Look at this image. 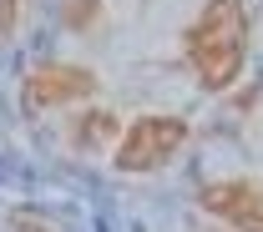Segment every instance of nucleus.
Segmentation results:
<instances>
[{
    "label": "nucleus",
    "mask_w": 263,
    "mask_h": 232,
    "mask_svg": "<svg viewBox=\"0 0 263 232\" xmlns=\"http://www.w3.org/2000/svg\"><path fill=\"white\" fill-rule=\"evenodd\" d=\"M187 61L208 91H228L248 56V5L243 0H208L182 35Z\"/></svg>",
    "instance_id": "nucleus-1"
},
{
    "label": "nucleus",
    "mask_w": 263,
    "mask_h": 232,
    "mask_svg": "<svg viewBox=\"0 0 263 232\" xmlns=\"http://www.w3.org/2000/svg\"><path fill=\"white\" fill-rule=\"evenodd\" d=\"M182 141H187L182 116H137L122 132L117 172H157L162 162H172V152H182Z\"/></svg>",
    "instance_id": "nucleus-2"
},
{
    "label": "nucleus",
    "mask_w": 263,
    "mask_h": 232,
    "mask_svg": "<svg viewBox=\"0 0 263 232\" xmlns=\"http://www.w3.org/2000/svg\"><path fill=\"white\" fill-rule=\"evenodd\" d=\"M97 91V76L81 66H41L26 76V91H21V101H26V111L31 116H41V111H56V106H66V101H81Z\"/></svg>",
    "instance_id": "nucleus-3"
},
{
    "label": "nucleus",
    "mask_w": 263,
    "mask_h": 232,
    "mask_svg": "<svg viewBox=\"0 0 263 232\" xmlns=\"http://www.w3.org/2000/svg\"><path fill=\"white\" fill-rule=\"evenodd\" d=\"M202 207L238 232H263V187L253 182H213L202 187Z\"/></svg>",
    "instance_id": "nucleus-4"
},
{
    "label": "nucleus",
    "mask_w": 263,
    "mask_h": 232,
    "mask_svg": "<svg viewBox=\"0 0 263 232\" xmlns=\"http://www.w3.org/2000/svg\"><path fill=\"white\" fill-rule=\"evenodd\" d=\"M111 136H122V126H117L111 111H86V116L71 121V141H76V152H101Z\"/></svg>",
    "instance_id": "nucleus-5"
},
{
    "label": "nucleus",
    "mask_w": 263,
    "mask_h": 232,
    "mask_svg": "<svg viewBox=\"0 0 263 232\" xmlns=\"http://www.w3.org/2000/svg\"><path fill=\"white\" fill-rule=\"evenodd\" d=\"M15 15H21V0H0V35L15 31Z\"/></svg>",
    "instance_id": "nucleus-6"
},
{
    "label": "nucleus",
    "mask_w": 263,
    "mask_h": 232,
    "mask_svg": "<svg viewBox=\"0 0 263 232\" xmlns=\"http://www.w3.org/2000/svg\"><path fill=\"white\" fill-rule=\"evenodd\" d=\"M86 10L97 15V0H71V10H66V20H71V26H81V20H86Z\"/></svg>",
    "instance_id": "nucleus-7"
},
{
    "label": "nucleus",
    "mask_w": 263,
    "mask_h": 232,
    "mask_svg": "<svg viewBox=\"0 0 263 232\" xmlns=\"http://www.w3.org/2000/svg\"><path fill=\"white\" fill-rule=\"evenodd\" d=\"M10 232H51V227H46V222H35V217H15Z\"/></svg>",
    "instance_id": "nucleus-8"
}]
</instances>
